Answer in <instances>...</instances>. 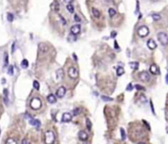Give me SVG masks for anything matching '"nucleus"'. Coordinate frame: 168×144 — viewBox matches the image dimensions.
<instances>
[{
	"label": "nucleus",
	"instance_id": "nucleus-1",
	"mask_svg": "<svg viewBox=\"0 0 168 144\" xmlns=\"http://www.w3.org/2000/svg\"><path fill=\"white\" fill-rule=\"evenodd\" d=\"M157 38L159 43H161V45H163V47H166V45L168 44V36L166 33L164 32H160L157 34Z\"/></svg>",
	"mask_w": 168,
	"mask_h": 144
},
{
	"label": "nucleus",
	"instance_id": "nucleus-2",
	"mask_svg": "<svg viewBox=\"0 0 168 144\" xmlns=\"http://www.w3.org/2000/svg\"><path fill=\"white\" fill-rule=\"evenodd\" d=\"M30 105H31V108L32 110H38L41 107V101H40V99H38V98H32L31 100Z\"/></svg>",
	"mask_w": 168,
	"mask_h": 144
},
{
	"label": "nucleus",
	"instance_id": "nucleus-3",
	"mask_svg": "<svg viewBox=\"0 0 168 144\" xmlns=\"http://www.w3.org/2000/svg\"><path fill=\"white\" fill-rule=\"evenodd\" d=\"M55 140V135L52 131H46L45 132V143L46 144H53Z\"/></svg>",
	"mask_w": 168,
	"mask_h": 144
},
{
	"label": "nucleus",
	"instance_id": "nucleus-4",
	"mask_svg": "<svg viewBox=\"0 0 168 144\" xmlns=\"http://www.w3.org/2000/svg\"><path fill=\"white\" fill-rule=\"evenodd\" d=\"M149 33H150V30L146 26H142V27H140L138 29V36L141 37V38L146 37L147 35H149Z\"/></svg>",
	"mask_w": 168,
	"mask_h": 144
},
{
	"label": "nucleus",
	"instance_id": "nucleus-5",
	"mask_svg": "<svg viewBox=\"0 0 168 144\" xmlns=\"http://www.w3.org/2000/svg\"><path fill=\"white\" fill-rule=\"evenodd\" d=\"M139 78H140V80L142 82L146 83V82H149L150 80V73L147 71H142L139 74Z\"/></svg>",
	"mask_w": 168,
	"mask_h": 144
},
{
	"label": "nucleus",
	"instance_id": "nucleus-6",
	"mask_svg": "<svg viewBox=\"0 0 168 144\" xmlns=\"http://www.w3.org/2000/svg\"><path fill=\"white\" fill-rule=\"evenodd\" d=\"M68 75H69L70 78H72V79H76V78L78 77V75H79V71H78V69L76 67L72 66V67H70L68 69Z\"/></svg>",
	"mask_w": 168,
	"mask_h": 144
},
{
	"label": "nucleus",
	"instance_id": "nucleus-7",
	"mask_svg": "<svg viewBox=\"0 0 168 144\" xmlns=\"http://www.w3.org/2000/svg\"><path fill=\"white\" fill-rule=\"evenodd\" d=\"M47 50H48V45L46 44V43H40L38 44V53L44 54V53H46V52H47Z\"/></svg>",
	"mask_w": 168,
	"mask_h": 144
},
{
	"label": "nucleus",
	"instance_id": "nucleus-8",
	"mask_svg": "<svg viewBox=\"0 0 168 144\" xmlns=\"http://www.w3.org/2000/svg\"><path fill=\"white\" fill-rule=\"evenodd\" d=\"M80 32H81V26L79 24L72 26V28H71V34L72 35L77 36L78 34H80Z\"/></svg>",
	"mask_w": 168,
	"mask_h": 144
},
{
	"label": "nucleus",
	"instance_id": "nucleus-9",
	"mask_svg": "<svg viewBox=\"0 0 168 144\" xmlns=\"http://www.w3.org/2000/svg\"><path fill=\"white\" fill-rule=\"evenodd\" d=\"M66 94V88L64 86H61V87H59V89L57 90V92H56V96L58 98H63Z\"/></svg>",
	"mask_w": 168,
	"mask_h": 144
},
{
	"label": "nucleus",
	"instance_id": "nucleus-10",
	"mask_svg": "<svg viewBox=\"0 0 168 144\" xmlns=\"http://www.w3.org/2000/svg\"><path fill=\"white\" fill-rule=\"evenodd\" d=\"M150 72L151 74H153V75L159 74V68H158V66H157L156 64H151L150 67Z\"/></svg>",
	"mask_w": 168,
	"mask_h": 144
},
{
	"label": "nucleus",
	"instance_id": "nucleus-11",
	"mask_svg": "<svg viewBox=\"0 0 168 144\" xmlns=\"http://www.w3.org/2000/svg\"><path fill=\"white\" fill-rule=\"evenodd\" d=\"M72 120V115L69 113H64L62 115V121L63 122H69Z\"/></svg>",
	"mask_w": 168,
	"mask_h": 144
},
{
	"label": "nucleus",
	"instance_id": "nucleus-12",
	"mask_svg": "<svg viewBox=\"0 0 168 144\" xmlns=\"http://www.w3.org/2000/svg\"><path fill=\"white\" fill-rule=\"evenodd\" d=\"M146 44H147V48H149L150 49H155L156 48V43L154 42L152 38H150L149 41H147V43H146Z\"/></svg>",
	"mask_w": 168,
	"mask_h": 144
},
{
	"label": "nucleus",
	"instance_id": "nucleus-13",
	"mask_svg": "<svg viewBox=\"0 0 168 144\" xmlns=\"http://www.w3.org/2000/svg\"><path fill=\"white\" fill-rule=\"evenodd\" d=\"M29 122L31 125H33V126H36V127H39L40 126V121L38 120H35V119H32V117H30V120H29Z\"/></svg>",
	"mask_w": 168,
	"mask_h": 144
},
{
	"label": "nucleus",
	"instance_id": "nucleus-14",
	"mask_svg": "<svg viewBox=\"0 0 168 144\" xmlns=\"http://www.w3.org/2000/svg\"><path fill=\"white\" fill-rule=\"evenodd\" d=\"M88 134H86V131H84V130H81V131H79V138L82 140V141H86V139H88Z\"/></svg>",
	"mask_w": 168,
	"mask_h": 144
},
{
	"label": "nucleus",
	"instance_id": "nucleus-15",
	"mask_svg": "<svg viewBox=\"0 0 168 144\" xmlns=\"http://www.w3.org/2000/svg\"><path fill=\"white\" fill-rule=\"evenodd\" d=\"M63 75H64V71L63 69H58L56 71V76H57V80L60 81L63 78Z\"/></svg>",
	"mask_w": 168,
	"mask_h": 144
},
{
	"label": "nucleus",
	"instance_id": "nucleus-16",
	"mask_svg": "<svg viewBox=\"0 0 168 144\" xmlns=\"http://www.w3.org/2000/svg\"><path fill=\"white\" fill-rule=\"evenodd\" d=\"M47 101H48V103H50V104L56 103V97H55V95H53V94L48 95V96H47Z\"/></svg>",
	"mask_w": 168,
	"mask_h": 144
},
{
	"label": "nucleus",
	"instance_id": "nucleus-17",
	"mask_svg": "<svg viewBox=\"0 0 168 144\" xmlns=\"http://www.w3.org/2000/svg\"><path fill=\"white\" fill-rule=\"evenodd\" d=\"M91 12H92L93 17H95V18H99V17H100V12H99L96 8H92V9H91Z\"/></svg>",
	"mask_w": 168,
	"mask_h": 144
},
{
	"label": "nucleus",
	"instance_id": "nucleus-18",
	"mask_svg": "<svg viewBox=\"0 0 168 144\" xmlns=\"http://www.w3.org/2000/svg\"><path fill=\"white\" fill-rule=\"evenodd\" d=\"M28 66H29V61L27 59H23L22 62H21V67L26 69V68H28Z\"/></svg>",
	"mask_w": 168,
	"mask_h": 144
},
{
	"label": "nucleus",
	"instance_id": "nucleus-19",
	"mask_svg": "<svg viewBox=\"0 0 168 144\" xmlns=\"http://www.w3.org/2000/svg\"><path fill=\"white\" fill-rule=\"evenodd\" d=\"M129 65L132 67V69H133V70H137V69L139 68V63H138V62H136V61H135V62H130V63H129Z\"/></svg>",
	"mask_w": 168,
	"mask_h": 144
},
{
	"label": "nucleus",
	"instance_id": "nucleus-20",
	"mask_svg": "<svg viewBox=\"0 0 168 144\" xmlns=\"http://www.w3.org/2000/svg\"><path fill=\"white\" fill-rule=\"evenodd\" d=\"M124 73H125L124 68L121 67V66H119V67L117 68V76H121V75H123Z\"/></svg>",
	"mask_w": 168,
	"mask_h": 144
},
{
	"label": "nucleus",
	"instance_id": "nucleus-21",
	"mask_svg": "<svg viewBox=\"0 0 168 144\" xmlns=\"http://www.w3.org/2000/svg\"><path fill=\"white\" fill-rule=\"evenodd\" d=\"M8 61H9L8 53H7V52H5V53H4V66H5V67L8 65Z\"/></svg>",
	"mask_w": 168,
	"mask_h": 144
},
{
	"label": "nucleus",
	"instance_id": "nucleus-22",
	"mask_svg": "<svg viewBox=\"0 0 168 144\" xmlns=\"http://www.w3.org/2000/svg\"><path fill=\"white\" fill-rule=\"evenodd\" d=\"M120 134H121V139L125 140L126 139V132L124 128H120Z\"/></svg>",
	"mask_w": 168,
	"mask_h": 144
},
{
	"label": "nucleus",
	"instance_id": "nucleus-23",
	"mask_svg": "<svg viewBox=\"0 0 168 144\" xmlns=\"http://www.w3.org/2000/svg\"><path fill=\"white\" fill-rule=\"evenodd\" d=\"M66 8H67V10H68L70 13H74V11H75V9H74V6L72 4H67Z\"/></svg>",
	"mask_w": 168,
	"mask_h": 144
},
{
	"label": "nucleus",
	"instance_id": "nucleus-24",
	"mask_svg": "<svg viewBox=\"0 0 168 144\" xmlns=\"http://www.w3.org/2000/svg\"><path fill=\"white\" fill-rule=\"evenodd\" d=\"M108 14H109L110 17H114V16L116 15V11L114 10L113 8H109V10H108Z\"/></svg>",
	"mask_w": 168,
	"mask_h": 144
},
{
	"label": "nucleus",
	"instance_id": "nucleus-25",
	"mask_svg": "<svg viewBox=\"0 0 168 144\" xmlns=\"http://www.w3.org/2000/svg\"><path fill=\"white\" fill-rule=\"evenodd\" d=\"M151 18L153 19L154 21H159L160 19H161V16L159 14H152L151 15Z\"/></svg>",
	"mask_w": 168,
	"mask_h": 144
},
{
	"label": "nucleus",
	"instance_id": "nucleus-26",
	"mask_svg": "<svg viewBox=\"0 0 168 144\" xmlns=\"http://www.w3.org/2000/svg\"><path fill=\"white\" fill-rule=\"evenodd\" d=\"M101 99H102V101H104V102H112V101H113L112 98L107 97V96H101Z\"/></svg>",
	"mask_w": 168,
	"mask_h": 144
},
{
	"label": "nucleus",
	"instance_id": "nucleus-27",
	"mask_svg": "<svg viewBox=\"0 0 168 144\" xmlns=\"http://www.w3.org/2000/svg\"><path fill=\"white\" fill-rule=\"evenodd\" d=\"M6 144H17V141L13 138H8L6 140Z\"/></svg>",
	"mask_w": 168,
	"mask_h": 144
},
{
	"label": "nucleus",
	"instance_id": "nucleus-28",
	"mask_svg": "<svg viewBox=\"0 0 168 144\" xmlns=\"http://www.w3.org/2000/svg\"><path fill=\"white\" fill-rule=\"evenodd\" d=\"M7 20L9 22H13V20H14V16H13L12 13H8L7 14Z\"/></svg>",
	"mask_w": 168,
	"mask_h": 144
},
{
	"label": "nucleus",
	"instance_id": "nucleus-29",
	"mask_svg": "<svg viewBox=\"0 0 168 144\" xmlns=\"http://www.w3.org/2000/svg\"><path fill=\"white\" fill-rule=\"evenodd\" d=\"M86 128H88L89 130L91 129V120H90L89 119L86 120Z\"/></svg>",
	"mask_w": 168,
	"mask_h": 144
},
{
	"label": "nucleus",
	"instance_id": "nucleus-30",
	"mask_svg": "<svg viewBox=\"0 0 168 144\" xmlns=\"http://www.w3.org/2000/svg\"><path fill=\"white\" fill-rule=\"evenodd\" d=\"M52 6H53L52 8L54 9L55 11H58V10H59V3H58L57 1H55L54 3H53V4H52Z\"/></svg>",
	"mask_w": 168,
	"mask_h": 144
},
{
	"label": "nucleus",
	"instance_id": "nucleus-31",
	"mask_svg": "<svg viewBox=\"0 0 168 144\" xmlns=\"http://www.w3.org/2000/svg\"><path fill=\"white\" fill-rule=\"evenodd\" d=\"M13 73H14V67H13L12 65H10V66L8 67V74L13 75Z\"/></svg>",
	"mask_w": 168,
	"mask_h": 144
},
{
	"label": "nucleus",
	"instance_id": "nucleus-32",
	"mask_svg": "<svg viewBox=\"0 0 168 144\" xmlns=\"http://www.w3.org/2000/svg\"><path fill=\"white\" fill-rule=\"evenodd\" d=\"M33 88H35L36 90H39V83L36 80L33 81Z\"/></svg>",
	"mask_w": 168,
	"mask_h": 144
},
{
	"label": "nucleus",
	"instance_id": "nucleus-33",
	"mask_svg": "<svg viewBox=\"0 0 168 144\" xmlns=\"http://www.w3.org/2000/svg\"><path fill=\"white\" fill-rule=\"evenodd\" d=\"M136 89L137 90H139V91H145V88L143 87V86H141V85H136Z\"/></svg>",
	"mask_w": 168,
	"mask_h": 144
},
{
	"label": "nucleus",
	"instance_id": "nucleus-34",
	"mask_svg": "<svg viewBox=\"0 0 168 144\" xmlns=\"http://www.w3.org/2000/svg\"><path fill=\"white\" fill-rule=\"evenodd\" d=\"M80 110H80L79 108L75 109V110H74V112H73V115H79V113H80Z\"/></svg>",
	"mask_w": 168,
	"mask_h": 144
},
{
	"label": "nucleus",
	"instance_id": "nucleus-35",
	"mask_svg": "<svg viewBox=\"0 0 168 144\" xmlns=\"http://www.w3.org/2000/svg\"><path fill=\"white\" fill-rule=\"evenodd\" d=\"M126 90L127 91H132L133 90V84H128V86H127V88H126Z\"/></svg>",
	"mask_w": 168,
	"mask_h": 144
},
{
	"label": "nucleus",
	"instance_id": "nucleus-36",
	"mask_svg": "<svg viewBox=\"0 0 168 144\" xmlns=\"http://www.w3.org/2000/svg\"><path fill=\"white\" fill-rule=\"evenodd\" d=\"M140 101L142 102V103H145V101H146V99H145V97L144 96V95H141V97H140Z\"/></svg>",
	"mask_w": 168,
	"mask_h": 144
},
{
	"label": "nucleus",
	"instance_id": "nucleus-37",
	"mask_svg": "<svg viewBox=\"0 0 168 144\" xmlns=\"http://www.w3.org/2000/svg\"><path fill=\"white\" fill-rule=\"evenodd\" d=\"M74 19H75L76 22H81V18H80L77 14H75V16H74Z\"/></svg>",
	"mask_w": 168,
	"mask_h": 144
},
{
	"label": "nucleus",
	"instance_id": "nucleus-38",
	"mask_svg": "<svg viewBox=\"0 0 168 144\" xmlns=\"http://www.w3.org/2000/svg\"><path fill=\"white\" fill-rule=\"evenodd\" d=\"M150 108H151V112H152V114H153V115H155V110H154V107H153V104H152L151 101H150Z\"/></svg>",
	"mask_w": 168,
	"mask_h": 144
},
{
	"label": "nucleus",
	"instance_id": "nucleus-39",
	"mask_svg": "<svg viewBox=\"0 0 168 144\" xmlns=\"http://www.w3.org/2000/svg\"><path fill=\"white\" fill-rule=\"evenodd\" d=\"M22 144H30V141H29L28 139H27V138H25V139H23Z\"/></svg>",
	"mask_w": 168,
	"mask_h": 144
},
{
	"label": "nucleus",
	"instance_id": "nucleus-40",
	"mask_svg": "<svg viewBox=\"0 0 168 144\" xmlns=\"http://www.w3.org/2000/svg\"><path fill=\"white\" fill-rule=\"evenodd\" d=\"M144 123H145V125L147 126V130H150V124H149V123H147V122H146L145 120H144Z\"/></svg>",
	"mask_w": 168,
	"mask_h": 144
},
{
	"label": "nucleus",
	"instance_id": "nucleus-41",
	"mask_svg": "<svg viewBox=\"0 0 168 144\" xmlns=\"http://www.w3.org/2000/svg\"><path fill=\"white\" fill-rule=\"evenodd\" d=\"M60 18H61V21H62V24H63V25H66L67 23H66V21H65V19H64V18H63L62 16H60Z\"/></svg>",
	"mask_w": 168,
	"mask_h": 144
},
{
	"label": "nucleus",
	"instance_id": "nucleus-42",
	"mask_svg": "<svg viewBox=\"0 0 168 144\" xmlns=\"http://www.w3.org/2000/svg\"><path fill=\"white\" fill-rule=\"evenodd\" d=\"M116 35H117V33H116V32H112V33H111V38H115Z\"/></svg>",
	"mask_w": 168,
	"mask_h": 144
},
{
	"label": "nucleus",
	"instance_id": "nucleus-43",
	"mask_svg": "<svg viewBox=\"0 0 168 144\" xmlns=\"http://www.w3.org/2000/svg\"><path fill=\"white\" fill-rule=\"evenodd\" d=\"M15 45H16V43H13V44H12V52H14V51H15Z\"/></svg>",
	"mask_w": 168,
	"mask_h": 144
},
{
	"label": "nucleus",
	"instance_id": "nucleus-44",
	"mask_svg": "<svg viewBox=\"0 0 168 144\" xmlns=\"http://www.w3.org/2000/svg\"><path fill=\"white\" fill-rule=\"evenodd\" d=\"M65 2H67L68 4H72V2H73V0H64Z\"/></svg>",
	"mask_w": 168,
	"mask_h": 144
},
{
	"label": "nucleus",
	"instance_id": "nucleus-45",
	"mask_svg": "<svg viewBox=\"0 0 168 144\" xmlns=\"http://www.w3.org/2000/svg\"><path fill=\"white\" fill-rule=\"evenodd\" d=\"M114 45H115V48H117V49L119 48V47H118V43H117V42H116V41L114 42Z\"/></svg>",
	"mask_w": 168,
	"mask_h": 144
},
{
	"label": "nucleus",
	"instance_id": "nucleus-46",
	"mask_svg": "<svg viewBox=\"0 0 168 144\" xmlns=\"http://www.w3.org/2000/svg\"><path fill=\"white\" fill-rule=\"evenodd\" d=\"M165 81H166V84H168V72H167L166 77H165Z\"/></svg>",
	"mask_w": 168,
	"mask_h": 144
},
{
	"label": "nucleus",
	"instance_id": "nucleus-47",
	"mask_svg": "<svg viewBox=\"0 0 168 144\" xmlns=\"http://www.w3.org/2000/svg\"><path fill=\"white\" fill-rule=\"evenodd\" d=\"M73 57H74V59H75V60L77 61V56H76V54H75V53L73 54Z\"/></svg>",
	"mask_w": 168,
	"mask_h": 144
},
{
	"label": "nucleus",
	"instance_id": "nucleus-48",
	"mask_svg": "<svg viewBox=\"0 0 168 144\" xmlns=\"http://www.w3.org/2000/svg\"><path fill=\"white\" fill-rule=\"evenodd\" d=\"M138 144H145V143H144V142H139Z\"/></svg>",
	"mask_w": 168,
	"mask_h": 144
},
{
	"label": "nucleus",
	"instance_id": "nucleus-49",
	"mask_svg": "<svg viewBox=\"0 0 168 144\" xmlns=\"http://www.w3.org/2000/svg\"><path fill=\"white\" fill-rule=\"evenodd\" d=\"M166 131H167V132H168V127H167V130H166Z\"/></svg>",
	"mask_w": 168,
	"mask_h": 144
}]
</instances>
